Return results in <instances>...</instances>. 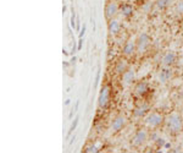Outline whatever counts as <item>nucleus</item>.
Listing matches in <instances>:
<instances>
[{
	"instance_id": "nucleus-1",
	"label": "nucleus",
	"mask_w": 183,
	"mask_h": 153,
	"mask_svg": "<svg viewBox=\"0 0 183 153\" xmlns=\"http://www.w3.org/2000/svg\"><path fill=\"white\" fill-rule=\"evenodd\" d=\"M166 125L171 135H177L183 129V118L177 113H172L166 119Z\"/></svg>"
},
{
	"instance_id": "nucleus-2",
	"label": "nucleus",
	"mask_w": 183,
	"mask_h": 153,
	"mask_svg": "<svg viewBox=\"0 0 183 153\" xmlns=\"http://www.w3.org/2000/svg\"><path fill=\"white\" fill-rule=\"evenodd\" d=\"M150 43H152V38L149 36L147 32H143L140 33L136 41V44H137V52L139 54H143L148 50V48L150 47Z\"/></svg>"
},
{
	"instance_id": "nucleus-3",
	"label": "nucleus",
	"mask_w": 183,
	"mask_h": 153,
	"mask_svg": "<svg viewBox=\"0 0 183 153\" xmlns=\"http://www.w3.org/2000/svg\"><path fill=\"white\" fill-rule=\"evenodd\" d=\"M110 87L109 86H104L102 88L100 93H99V98H98V106L100 109H105L107 106H109V102H110Z\"/></svg>"
},
{
	"instance_id": "nucleus-4",
	"label": "nucleus",
	"mask_w": 183,
	"mask_h": 153,
	"mask_svg": "<svg viewBox=\"0 0 183 153\" xmlns=\"http://www.w3.org/2000/svg\"><path fill=\"white\" fill-rule=\"evenodd\" d=\"M145 123L148 126L150 127H159L162 123H164V116L161 114L156 111H153V113H149L145 118Z\"/></svg>"
},
{
	"instance_id": "nucleus-5",
	"label": "nucleus",
	"mask_w": 183,
	"mask_h": 153,
	"mask_svg": "<svg viewBox=\"0 0 183 153\" xmlns=\"http://www.w3.org/2000/svg\"><path fill=\"white\" fill-rule=\"evenodd\" d=\"M119 11H120V5L117 4L116 0H111L105 6V16L107 20L115 19V16L119 14Z\"/></svg>"
},
{
	"instance_id": "nucleus-6",
	"label": "nucleus",
	"mask_w": 183,
	"mask_h": 153,
	"mask_svg": "<svg viewBox=\"0 0 183 153\" xmlns=\"http://www.w3.org/2000/svg\"><path fill=\"white\" fill-rule=\"evenodd\" d=\"M148 140V132L144 130V129H139V130L136 131V134L133 135V146L136 147H140L147 142Z\"/></svg>"
},
{
	"instance_id": "nucleus-7",
	"label": "nucleus",
	"mask_w": 183,
	"mask_h": 153,
	"mask_svg": "<svg viewBox=\"0 0 183 153\" xmlns=\"http://www.w3.org/2000/svg\"><path fill=\"white\" fill-rule=\"evenodd\" d=\"M176 59H177V54L173 50H169L164 54L162 59H161V65L164 68H170L171 65H173V64L176 62Z\"/></svg>"
},
{
	"instance_id": "nucleus-8",
	"label": "nucleus",
	"mask_w": 183,
	"mask_h": 153,
	"mask_svg": "<svg viewBox=\"0 0 183 153\" xmlns=\"http://www.w3.org/2000/svg\"><path fill=\"white\" fill-rule=\"evenodd\" d=\"M124 125H126V118L122 115H119L114 119V121L111 124V130L112 132H119L124 127Z\"/></svg>"
},
{
	"instance_id": "nucleus-9",
	"label": "nucleus",
	"mask_w": 183,
	"mask_h": 153,
	"mask_svg": "<svg viewBox=\"0 0 183 153\" xmlns=\"http://www.w3.org/2000/svg\"><path fill=\"white\" fill-rule=\"evenodd\" d=\"M172 76H173L172 70L170 68H164L159 72V76H157V78H159V82L160 83H166V82H169L170 80L172 78Z\"/></svg>"
},
{
	"instance_id": "nucleus-10",
	"label": "nucleus",
	"mask_w": 183,
	"mask_h": 153,
	"mask_svg": "<svg viewBox=\"0 0 183 153\" xmlns=\"http://www.w3.org/2000/svg\"><path fill=\"white\" fill-rule=\"evenodd\" d=\"M121 29V23L119 22V20L116 19H111L109 20V23H107V31H109L110 36H116Z\"/></svg>"
},
{
	"instance_id": "nucleus-11",
	"label": "nucleus",
	"mask_w": 183,
	"mask_h": 153,
	"mask_svg": "<svg viewBox=\"0 0 183 153\" xmlns=\"http://www.w3.org/2000/svg\"><path fill=\"white\" fill-rule=\"evenodd\" d=\"M136 52H137V44H136V42H133V41H127L126 43H124V45H123V48H122V53H123V55H126V56H132Z\"/></svg>"
},
{
	"instance_id": "nucleus-12",
	"label": "nucleus",
	"mask_w": 183,
	"mask_h": 153,
	"mask_svg": "<svg viewBox=\"0 0 183 153\" xmlns=\"http://www.w3.org/2000/svg\"><path fill=\"white\" fill-rule=\"evenodd\" d=\"M136 78V72L133 69H127L126 71L122 74V83L124 86H128L131 85Z\"/></svg>"
},
{
	"instance_id": "nucleus-13",
	"label": "nucleus",
	"mask_w": 183,
	"mask_h": 153,
	"mask_svg": "<svg viewBox=\"0 0 183 153\" xmlns=\"http://www.w3.org/2000/svg\"><path fill=\"white\" fill-rule=\"evenodd\" d=\"M134 92L138 96H140V97H144V96L149 92V85H148V82H145V81L138 82L136 85V87H134Z\"/></svg>"
},
{
	"instance_id": "nucleus-14",
	"label": "nucleus",
	"mask_w": 183,
	"mask_h": 153,
	"mask_svg": "<svg viewBox=\"0 0 183 153\" xmlns=\"http://www.w3.org/2000/svg\"><path fill=\"white\" fill-rule=\"evenodd\" d=\"M149 109H150V107H149V104L147 103H142L139 107H137L134 109V111H133V115H134L136 118H142L149 111Z\"/></svg>"
},
{
	"instance_id": "nucleus-15",
	"label": "nucleus",
	"mask_w": 183,
	"mask_h": 153,
	"mask_svg": "<svg viewBox=\"0 0 183 153\" xmlns=\"http://www.w3.org/2000/svg\"><path fill=\"white\" fill-rule=\"evenodd\" d=\"M128 69V64L124 59H120L116 61V65H115V72L119 75H122L124 71Z\"/></svg>"
},
{
	"instance_id": "nucleus-16",
	"label": "nucleus",
	"mask_w": 183,
	"mask_h": 153,
	"mask_svg": "<svg viewBox=\"0 0 183 153\" xmlns=\"http://www.w3.org/2000/svg\"><path fill=\"white\" fill-rule=\"evenodd\" d=\"M120 12L123 17H131L133 15V6L132 4H128V3H124L120 6Z\"/></svg>"
},
{
	"instance_id": "nucleus-17",
	"label": "nucleus",
	"mask_w": 183,
	"mask_h": 153,
	"mask_svg": "<svg viewBox=\"0 0 183 153\" xmlns=\"http://www.w3.org/2000/svg\"><path fill=\"white\" fill-rule=\"evenodd\" d=\"M172 0H156V7L159 10H165L166 7H169Z\"/></svg>"
},
{
	"instance_id": "nucleus-18",
	"label": "nucleus",
	"mask_w": 183,
	"mask_h": 153,
	"mask_svg": "<svg viewBox=\"0 0 183 153\" xmlns=\"http://www.w3.org/2000/svg\"><path fill=\"white\" fill-rule=\"evenodd\" d=\"M78 121H79V118L78 116H76L73 119V121H72V124H71V126H70V130H69V132H67V136H66V137H70L71 136V134L76 130V127H77V125H78Z\"/></svg>"
},
{
	"instance_id": "nucleus-19",
	"label": "nucleus",
	"mask_w": 183,
	"mask_h": 153,
	"mask_svg": "<svg viewBox=\"0 0 183 153\" xmlns=\"http://www.w3.org/2000/svg\"><path fill=\"white\" fill-rule=\"evenodd\" d=\"M84 152H87V153H97V152H99V148L97 146H94V144H90V146H87L84 148Z\"/></svg>"
},
{
	"instance_id": "nucleus-20",
	"label": "nucleus",
	"mask_w": 183,
	"mask_h": 153,
	"mask_svg": "<svg viewBox=\"0 0 183 153\" xmlns=\"http://www.w3.org/2000/svg\"><path fill=\"white\" fill-rule=\"evenodd\" d=\"M70 25H71V27H73V28H76V12H74L73 10H72V14H71V21H70Z\"/></svg>"
},
{
	"instance_id": "nucleus-21",
	"label": "nucleus",
	"mask_w": 183,
	"mask_h": 153,
	"mask_svg": "<svg viewBox=\"0 0 183 153\" xmlns=\"http://www.w3.org/2000/svg\"><path fill=\"white\" fill-rule=\"evenodd\" d=\"M176 12L178 15H183V0H181V1L176 5Z\"/></svg>"
},
{
	"instance_id": "nucleus-22",
	"label": "nucleus",
	"mask_w": 183,
	"mask_h": 153,
	"mask_svg": "<svg viewBox=\"0 0 183 153\" xmlns=\"http://www.w3.org/2000/svg\"><path fill=\"white\" fill-rule=\"evenodd\" d=\"M99 81H100V68L98 69V71H97V75H95V81H94V87H95V88L98 87Z\"/></svg>"
},
{
	"instance_id": "nucleus-23",
	"label": "nucleus",
	"mask_w": 183,
	"mask_h": 153,
	"mask_svg": "<svg viewBox=\"0 0 183 153\" xmlns=\"http://www.w3.org/2000/svg\"><path fill=\"white\" fill-rule=\"evenodd\" d=\"M155 142H156V144H157V147H161V148L165 147V143H166L165 140H164V139H160V137H157V139L155 140Z\"/></svg>"
},
{
	"instance_id": "nucleus-24",
	"label": "nucleus",
	"mask_w": 183,
	"mask_h": 153,
	"mask_svg": "<svg viewBox=\"0 0 183 153\" xmlns=\"http://www.w3.org/2000/svg\"><path fill=\"white\" fill-rule=\"evenodd\" d=\"M82 45H83V37H81L78 39V44H77V50H81L82 49Z\"/></svg>"
},
{
	"instance_id": "nucleus-25",
	"label": "nucleus",
	"mask_w": 183,
	"mask_h": 153,
	"mask_svg": "<svg viewBox=\"0 0 183 153\" xmlns=\"http://www.w3.org/2000/svg\"><path fill=\"white\" fill-rule=\"evenodd\" d=\"M84 33H86V25H83V27H82V29H81V32H79V38L84 36Z\"/></svg>"
},
{
	"instance_id": "nucleus-26",
	"label": "nucleus",
	"mask_w": 183,
	"mask_h": 153,
	"mask_svg": "<svg viewBox=\"0 0 183 153\" xmlns=\"http://www.w3.org/2000/svg\"><path fill=\"white\" fill-rule=\"evenodd\" d=\"M76 60H77V58H76V56H73V58L71 59V64H74V62H76Z\"/></svg>"
},
{
	"instance_id": "nucleus-27",
	"label": "nucleus",
	"mask_w": 183,
	"mask_h": 153,
	"mask_svg": "<svg viewBox=\"0 0 183 153\" xmlns=\"http://www.w3.org/2000/svg\"><path fill=\"white\" fill-rule=\"evenodd\" d=\"M69 104H70V99H67V101L65 102V106H69Z\"/></svg>"
},
{
	"instance_id": "nucleus-28",
	"label": "nucleus",
	"mask_w": 183,
	"mask_h": 153,
	"mask_svg": "<svg viewBox=\"0 0 183 153\" xmlns=\"http://www.w3.org/2000/svg\"><path fill=\"white\" fill-rule=\"evenodd\" d=\"M66 9H67V7H66V6H64V7H62V12H64V14H65V11H66Z\"/></svg>"
},
{
	"instance_id": "nucleus-29",
	"label": "nucleus",
	"mask_w": 183,
	"mask_h": 153,
	"mask_svg": "<svg viewBox=\"0 0 183 153\" xmlns=\"http://www.w3.org/2000/svg\"><path fill=\"white\" fill-rule=\"evenodd\" d=\"M116 1H122V0H116Z\"/></svg>"
}]
</instances>
